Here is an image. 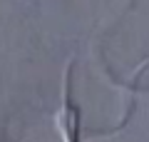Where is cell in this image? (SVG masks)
<instances>
[{"label": "cell", "instance_id": "obj_1", "mask_svg": "<svg viewBox=\"0 0 149 142\" xmlns=\"http://www.w3.org/2000/svg\"><path fill=\"white\" fill-rule=\"evenodd\" d=\"M60 142H82V112L72 97V65H67L62 80V102L55 115Z\"/></svg>", "mask_w": 149, "mask_h": 142}]
</instances>
